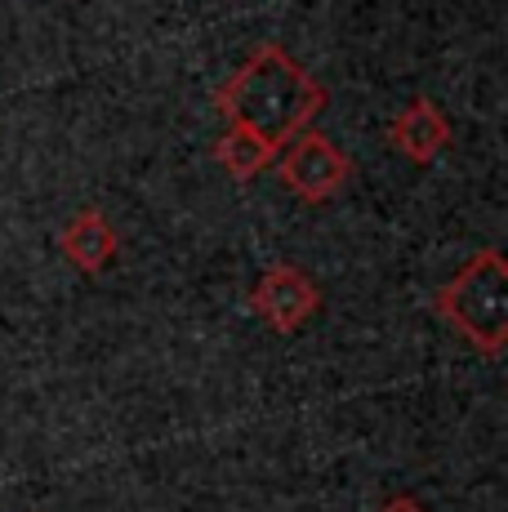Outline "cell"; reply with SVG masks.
I'll use <instances>...</instances> for the list:
<instances>
[{"mask_svg": "<svg viewBox=\"0 0 508 512\" xmlns=\"http://www.w3.org/2000/svg\"><path fill=\"white\" fill-rule=\"evenodd\" d=\"M58 250H63V259L72 263L76 272H85V277H99V272L112 268V259H116V228L103 219L99 210H81V214H72L67 219V228L63 236H58Z\"/></svg>", "mask_w": 508, "mask_h": 512, "instance_id": "obj_6", "label": "cell"}, {"mask_svg": "<svg viewBox=\"0 0 508 512\" xmlns=\"http://www.w3.org/2000/svg\"><path fill=\"white\" fill-rule=\"evenodd\" d=\"M451 139H455L451 116H446L442 107H437L433 98H424V94H415L402 112H397L393 134H388V143H393L397 152H402L406 161H415V165L437 161V156L451 147Z\"/></svg>", "mask_w": 508, "mask_h": 512, "instance_id": "obj_5", "label": "cell"}, {"mask_svg": "<svg viewBox=\"0 0 508 512\" xmlns=\"http://www.w3.org/2000/svg\"><path fill=\"white\" fill-rule=\"evenodd\" d=\"M437 317L451 321L482 357H500L508 343V263L500 250H477L433 299Z\"/></svg>", "mask_w": 508, "mask_h": 512, "instance_id": "obj_2", "label": "cell"}, {"mask_svg": "<svg viewBox=\"0 0 508 512\" xmlns=\"http://www.w3.org/2000/svg\"><path fill=\"white\" fill-rule=\"evenodd\" d=\"M214 107L223 112L228 130H241L272 152H281L326 107V90L281 45H259L223 81V90L214 94Z\"/></svg>", "mask_w": 508, "mask_h": 512, "instance_id": "obj_1", "label": "cell"}, {"mask_svg": "<svg viewBox=\"0 0 508 512\" xmlns=\"http://www.w3.org/2000/svg\"><path fill=\"white\" fill-rule=\"evenodd\" d=\"M214 161H219L237 183H250L254 174H263L272 161H277V152L263 147L259 139H250V134H241V130H223V139L214 143Z\"/></svg>", "mask_w": 508, "mask_h": 512, "instance_id": "obj_7", "label": "cell"}, {"mask_svg": "<svg viewBox=\"0 0 508 512\" xmlns=\"http://www.w3.org/2000/svg\"><path fill=\"white\" fill-rule=\"evenodd\" d=\"M250 308L254 317H263L277 334H295L304 330L321 308V290L317 281L308 277L304 268H290V263H277L268 268L250 290Z\"/></svg>", "mask_w": 508, "mask_h": 512, "instance_id": "obj_4", "label": "cell"}, {"mask_svg": "<svg viewBox=\"0 0 508 512\" xmlns=\"http://www.w3.org/2000/svg\"><path fill=\"white\" fill-rule=\"evenodd\" d=\"M375 512H428V508L419 504L415 495H388V499H384V504H379Z\"/></svg>", "mask_w": 508, "mask_h": 512, "instance_id": "obj_8", "label": "cell"}, {"mask_svg": "<svg viewBox=\"0 0 508 512\" xmlns=\"http://www.w3.org/2000/svg\"><path fill=\"white\" fill-rule=\"evenodd\" d=\"M272 165H277L281 187L295 192L299 201H308V205L330 201V196L348 183V174H353V161L317 130H304L295 143H286Z\"/></svg>", "mask_w": 508, "mask_h": 512, "instance_id": "obj_3", "label": "cell"}]
</instances>
